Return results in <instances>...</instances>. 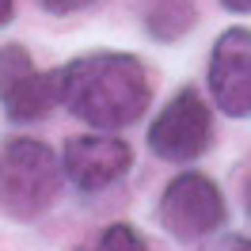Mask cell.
<instances>
[{"instance_id":"cell-1","label":"cell","mask_w":251,"mask_h":251,"mask_svg":"<svg viewBox=\"0 0 251 251\" xmlns=\"http://www.w3.org/2000/svg\"><path fill=\"white\" fill-rule=\"evenodd\" d=\"M57 99L61 107L92 129L114 133L141 118L152 103V76L141 57L99 50L84 53L57 69Z\"/></svg>"},{"instance_id":"cell-2","label":"cell","mask_w":251,"mask_h":251,"mask_svg":"<svg viewBox=\"0 0 251 251\" xmlns=\"http://www.w3.org/2000/svg\"><path fill=\"white\" fill-rule=\"evenodd\" d=\"M65 183L61 152L34 137H8L0 145V213L34 221L57 202Z\"/></svg>"},{"instance_id":"cell-3","label":"cell","mask_w":251,"mask_h":251,"mask_svg":"<svg viewBox=\"0 0 251 251\" xmlns=\"http://www.w3.org/2000/svg\"><path fill=\"white\" fill-rule=\"evenodd\" d=\"M156 221L172 240L198 244V240H209V236H217L225 228L228 205H225V194H221V187L209 175L179 172L160 194Z\"/></svg>"},{"instance_id":"cell-4","label":"cell","mask_w":251,"mask_h":251,"mask_svg":"<svg viewBox=\"0 0 251 251\" xmlns=\"http://www.w3.org/2000/svg\"><path fill=\"white\" fill-rule=\"evenodd\" d=\"M209 141H213V110L198 95V88H179L149 126V149L168 164H194L209 149Z\"/></svg>"},{"instance_id":"cell-5","label":"cell","mask_w":251,"mask_h":251,"mask_svg":"<svg viewBox=\"0 0 251 251\" xmlns=\"http://www.w3.org/2000/svg\"><path fill=\"white\" fill-rule=\"evenodd\" d=\"M61 168H65V183L80 194H103L114 183H122L129 168H133V149L129 141H122L118 133H76L69 137L61 149Z\"/></svg>"},{"instance_id":"cell-6","label":"cell","mask_w":251,"mask_h":251,"mask_svg":"<svg viewBox=\"0 0 251 251\" xmlns=\"http://www.w3.org/2000/svg\"><path fill=\"white\" fill-rule=\"evenodd\" d=\"M0 107L12 122H42L53 107H61L57 99V69L46 73L38 69L34 57L19 42L0 46Z\"/></svg>"},{"instance_id":"cell-7","label":"cell","mask_w":251,"mask_h":251,"mask_svg":"<svg viewBox=\"0 0 251 251\" xmlns=\"http://www.w3.org/2000/svg\"><path fill=\"white\" fill-rule=\"evenodd\" d=\"M209 95L228 118L251 114V31L228 27L209 53Z\"/></svg>"},{"instance_id":"cell-8","label":"cell","mask_w":251,"mask_h":251,"mask_svg":"<svg viewBox=\"0 0 251 251\" xmlns=\"http://www.w3.org/2000/svg\"><path fill=\"white\" fill-rule=\"evenodd\" d=\"M137 16H141L149 38L179 42L187 31H194L198 8H194V0H137Z\"/></svg>"},{"instance_id":"cell-9","label":"cell","mask_w":251,"mask_h":251,"mask_svg":"<svg viewBox=\"0 0 251 251\" xmlns=\"http://www.w3.org/2000/svg\"><path fill=\"white\" fill-rule=\"evenodd\" d=\"M76 251H149V240L141 236V228H133L126 221H114L107 228L92 232L88 240H80Z\"/></svg>"},{"instance_id":"cell-10","label":"cell","mask_w":251,"mask_h":251,"mask_svg":"<svg viewBox=\"0 0 251 251\" xmlns=\"http://www.w3.org/2000/svg\"><path fill=\"white\" fill-rule=\"evenodd\" d=\"M198 251H251V236H209Z\"/></svg>"},{"instance_id":"cell-11","label":"cell","mask_w":251,"mask_h":251,"mask_svg":"<svg viewBox=\"0 0 251 251\" xmlns=\"http://www.w3.org/2000/svg\"><path fill=\"white\" fill-rule=\"evenodd\" d=\"M42 8H50V12H80V8H88L92 0H38Z\"/></svg>"},{"instance_id":"cell-12","label":"cell","mask_w":251,"mask_h":251,"mask_svg":"<svg viewBox=\"0 0 251 251\" xmlns=\"http://www.w3.org/2000/svg\"><path fill=\"white\" fill-rule=\"evenodd\" d=\"M221 8H228L236 16H251V0H217Z\"/></svg>"},{"instance_id":"cell-13","label":"cell","mask_w":251,"mask_h":251,"mask_svg":"<svg viewBox=\"0 0 251 251\" xmlns=\"http://www.w3.org/2000/svg\"><path fill=\"white\" fill-rule=\"evenodd\" d=\"M12 12H16V0H0V27L12 23Z\"/></svg>"},{"instance_id":"cell-14","label":"cell","mask_w":251,"mask_h":251,"mask_svg":"<svg viewBox=\"0 0 251 251\" xmlns=\"http://www.w3.org/2000/svg\"><path fill=\"white\" fill-rule=\"evenodd\" d=\"M244 209H248V217H251V175H248V183H244Z\"/></svg>"}]
</instances>
